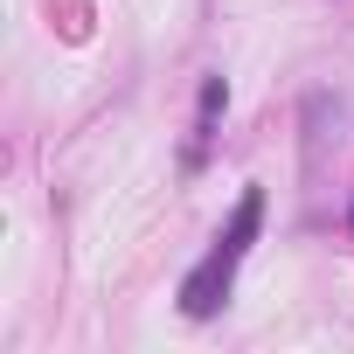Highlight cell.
<instances>
[{
    "label": "cell",
    "mask_w": 354,
    "mask_h": 354,
    "mask_svg": "<svg viewBox=\"0 0 354 354\" xmlns=\"http://www.w3.org/2000/svg\"><path fill=\"white\" fill-rule=\"evenodd\" d=\"M257 223H264V188H243V202H236L230 230L216 236V250H209V257L188 271V285H181V313H188V319L223 313V299H230V285H236V264H243V250H250Z\"/></svg>",
    "instance_id": "obj_1"
},
{
    "label": "cell",
    "mask_w": 354,
    "mask_h": 354,
    "mask_svg": "<svg viewBox=\"0 0 354 354\" xmlns=\"http://www.w3.org/2000/svg\"><path fill=\"white\" fill-rule=\"evenodd\" d=\"M223 97H230V91H223V77H209V84H202V111H195V153H202V139H209V125H216ZM195 153H188V160H195Z\"/></svg>",
    "instance_id": "obj_2"
}]
</instances>
